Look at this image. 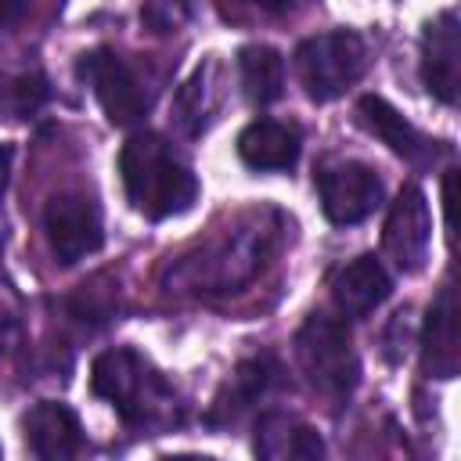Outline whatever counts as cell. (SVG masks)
I'll return each instance as SVG.
<instances>
[{
  "instance_id": "1",
  "label": "cell",
  "mask_w": 461,
  "mask_h": 461,
  "mask_svg": "<svg viewBox=\"0 0 461 461\" xmlns=\"http://www.w3.org/2000/svg\"><path fill=\"white\" fill-rule=\"evenodd\" d=\"M119 173L126 198L148 220L180 216L198 198L194 173L173 155L158 133H133L119 151Z\"/></svg>"
},
{
  "instance_id": "2",
  "label": "cell",
  "mask_w": 461,
  "mask_h": 461,
  "mask_svg": "<svg viewBox=\"0 0 461 461\" xmlns=\"http://www.w3.org/2000/svg\"><path fill=\"white\" fill-rule=\"evenodd\" d=\"M90 389L130 425H155L173 411V389L133 349H104L90 367Z\"/></svg>"
},
{
  "instance_id": "3",
  "label": "cell",
  "mask_w": 461,
  "mask_h": 461,
  "mask_svg": "<svg viewBox=\"0 0 461 461\" xmlns=\"http://www.w3.org/2000/svg\"><path fill=\"white\" fill-rule=\"evenodd\" d=\"M295 360H299L306 382L328 396L353 393V385L360 378L349 328L328 313H310L303 321V328L295 331Z\"/></svg>"
},
{
  "instance_id": "4",
  "label": "cell",
  "mask_w": 461,
  "mask_h": 461,
  "mask_svg": "<svg viewBox=\"0 0 461 461\" xmlns=\"http://www.w3.org/2000/svg\"><path fill=\"white\" fill-rule=\"evenodd\" d=\"M263 252H267V230L241 227L234 234H223L198 256L184 259L173 277L191 292H234L259 270Z\"/></svg>"
},
{
  "instance_id": "5",
  "label": "cell",
  "mask_w": 461,
  "mask_h": 461,
  "mask_svg": "<svg viewBox=\"0 0 461 461\" xmlns=\"http://www.w3.org/2000/svg\"><path fill=\"white\" fill-rule=\"evenodd\" d=\"M364 61H367L364 40L349 29L310 36L295 50L299 83L306 86V94L313 101H335L339 94H346L360 79Z\"/></svg>"
},
{
  "instance_id": "6",
  "label": "cell",
  "mask_w": 461,
  "mask_h": 461,
  "mask_svg": "<svg viewBox=\"0 0 461 461\" xmlns=\"http://www.w3.org/2000/svg\"><path fill=\"white\" fill-rule=\"evenodd\" d=\"M79 76L94 86L104 115L115 126H133L144 119L151 97L144 90V83L137 79V72L115 54V50H90L79 58Z\"/></svg>"
},
{
  "instance_id": "7",
  "label": "cell",
  "mask_w": 461,
  "mask_h": 461,
  "mask_svg": "<svg viewBox=\"0 0 461 461\" xmlns=\"http://www.w3.org/2000/svg\"><path fill=\"white\" fill-rule=\"evenodd\" d=\"M43 230H47L50 252L65 267L94 256L104 241L101 212L86 194H54L43 209Z\"/></svg>"
},
{
  "instance_id": "8",
  "label": "cell",
  "mask_w": 461,
  "mask_h": 461,
  "mask_svg": "<svg viewBox=\"0 0 461 461\" xmlns=\"http://www.w3.org/2000/svg\"><path fill=\"white\" fill-rule=\"evenodd\" d=\"M317 191H321V209L331 223L349 227L367 220L378 205H382V180L371 166L364 162H339L328 166L317 176Z\"/></svg>"
},
{
  "instance_id": "9",
  "label": "cell",
  "mask_w": 461,
  "mask_h": 461,
  "mask_svg": "<svg viewBox=\"0 0 461 461\" xmlns=\"http://www.w3.org/2000/svg\"><path fill=\"white\" fill-rule=\"evenodd\" d=\"M382 241L403 274L421 270V263L429 259V241H432V216H429V202H425L421 187H403L396 194V202L389 205V216H385Z\"/></svg>"
},
{
  "instance_id": "10",
  "label": "cell",
  "mask_w": 461,
  "mask_h": 461,
  "mask_svg": "<svg viewBox=\"0 0 461 461\" xmlns=\"http://www.w3.org/2000/svg\"><path fill=\"white\" fill-rule=\"evenodd\" d=\"M421 76H425V86L436 101L454 104L457 86H461V32H457V18L450 11H443L439 18H432L425 25Z\"/></svg>"
},
{
  "instance_id": "11",
  "label": "cell",
  "mask_w": 461,
  "mask_h": 461,
  "mask_svg": "<svg viewBox=\"0 0 461 461\" xmlns=\"http://www.w3.org/2000/svg\"><path fill=\"white\" fill-rule=\"evenodd\" d=\"M25 443L36 457L43 461H65V457H76L79 447H83V425L76 418V411H68L65 403H54V400H40L25 421Z\"/></svg>"
},
{
  "instance_id": "12",
  "label": "cell",
  "mask_w": 461,
  "mask_h": 461,
  "mask_svg": "<svg viewBox=\"0 0 461 461\" xmlns=\"http://www.w3.org/2000/svg\"><path fill=\"white\" fill-rule=\"evenodd\" d=\"M389 292L393 277L375 256H357L331 277V299L342 317H367L375 306L389 299Z\"/></svg>"
},
{
  "instance_id": "13",
  "label": "cell",
  "mask_w": 461,
  "mask_h": 461,
  "mask_svg": "<svg viewBox=\"0 0 461 461\" xmlns=\"http://www.w3.org/2000/svg\"><path fill=\"white\" fill-rule=\"evenodd\" d=\"M457 357H461V349H457V303H454V288L443 285L429 306V317H425L421 367L432 378H454Z\"/></svg>"
},
{
  "instance_id": "14",
  "label": "cell",
  "mask_w": 461,
  "mask_h": 461,
  "mask_svg": "<svg viewBox=\"0 0 461 461\" xmlns=\"http://www.w3.org/2000/svg\"><path fill=\"white\" fill-rule=\"evenodd\" d=\"M238 155L249 169H259V173L292 169L299 162V137L285 122L256 119L238 133Z\"/></svg>"
},
{
  "instance_id": "15",
  "label": "cell",
  "mask_w": 461,
  "mask_h": 461,
  "mask_svg": "<svg viewBox=\"0 0 461 461\" xmlns=\"http://www.w3.org/2000/svg\"><path fill=\"white\" fill-rule=\"evenodd\" d=\"M256 454H263L270 461H285V457L313 461L324 454V443L310 425L285 418V414H267L256 429Z\"/></svg>"
},
{
  "instance_id": "16",
  "label": "cell",
  "mask_w": 461,
  "mask_h": 461,
  "mask_svg": "<svg viewBox=\"0 0 461 461\" xmlns=\"http://www.w3.org/2000/svg\"><path fill=\"white\" fill-rule=\"evenodd\" d=\"M357 115H360L364 130L375 133L389 151H396V155H403V158H418V155L425 151V137H421L385 97H375V94L360 97Z\"/></svg>"
},
{
  "instance_id": "17",
  "label": "cell",
  "mask_w": 461,
  "mask_h": 461,
  "mask_svg": "<svg viewBox=\"0 0 461 461\" xmlns=\"http://www.w3.org/2000/svg\"><path fill=\"white\" fill-rule=\"evenodd\" d=\"M238 72H241V90L252 104H270L285 90V61L274 47H263V43L241 47Z\"/></svg>"
},
{
  "instance_id": "18",
  "label": "cell",
  "mask_w": 461,
  "mask_h": 461,
  "mask_svg": "<svg viewBox=\"0 0 461 461\" xmlns=\"http://www.w3.org/2000/svg\"><path fill=\"white\" fill-rule=\"evenodd\" d=\"M209 79H212V65H198L194 76L176 94V122L184 133H202L216 108V90Z\"/></svg>"
},
{
  "instance_id": "19",
  "label": "cell",
  "mask_w": 461,
  "mask_h": 461,
  "mask_svg": "<svg viewBox=\"0 0 461 461\" xmlns=\"http://www.w3.org/2000/svg\"><path fill=\"white\" fill-rule=\"evenodd\" d=\"M270 375H274V364H270L267 357L245 360V364H241V367L230 375V385H227V393H230V403L223 400V403H220V411H227V414H238L241 407L256 403V400L263 396V389L270 385Z\"/></svg>"
},
{
  "instance_id": "20",
  "label": "cell",
  "mask_w": 461,
  "mask_h": 461,
  "mask_svg": "<svg viewBox=\"0 0 461 461\" xmlns=\"http://www.w3.org/2000/svg\"><path fill=\"white\" fill-rule=\"evenodd\" d=\"M43 101H47V79H43L40 72H22V76L11 79V86H7V104H11V112L32 115Z\"/></svg>"
},
{
  "instance_id": "21",
  "label": "cell",
  "mask_w": 461,
  "mask_h": 461,
  "mask_svg": "<svg viewBox=\"0 0 461 461\" xmlns=\"http://www.w3.org/2000/svg\"><path fill=\"white\" fill-rule=\"evenodd\" d=\"M187 11H191V0H148L140 7V22L151 32H176L187 22Z\"/></svg>"
},
{
  "instance_id": "22",
  "label": "cell",
  "mask_w": 461,
  "mask_h": 461,
  "mask_svg": "<svg viewBox=\"0 0 461 461\" xmlns=\"http://www.w3.org/2000/svg\"><path fill=\"white\" fill-rule=\"evenodd\" d=\"M14 339H18V317L7 306H0V349H7Z\"/></svg>"
},
{
  "instance_id": "23",
  "label": "cell",
  "mask_w": 461,
  "mask_h": 461,
  "mask_svg": "<svg viewBox=\"0 0 461 461\" xmlns=\"http://www.w3.org/2000/svg\"><path fill=\"white\" fill-rule=\"evenodd\" d=\"M29 11V0H0V25H14L22 22Z\"/></svg>"
},
{
  "instance_id": "24",
  "label": "cell",
  "mask_w": 461,
  "mask_h": 461,
  "mask_svg": "<svg viewBox=\"0 0 461 461\" xmlns=\"http://www.w3.org/2000/svg\"><path fill=\"white\" fill-rule=\"evenodd\" d=\"M7 173H11V151H7V144H0V194L7 187Z\"/></svg>"
},
{
  "instance_id": "25",
  "label": "cell",
  "mask_w": 461,
  "mask_h": 461,
  "mask_svg": "<svg viewBox=\"0 0 461 461\" xmlns=\"http://www.w3.org/2000/svg\"><path fill=\"white\" fill-rule=\"evenodd\" d=\"M259 11H270V14H281V11H288V4L292 0H252Z\"/></svg>"
},
{
  "instance_id": "26",
  "label": "cell",
  "mask_w": 461,
  "mask_h": 461,
  "mask_svg": "<svg viewBox=\"0 0 461 461\" xmlns=\"http://www.w3.org/2000/svg\"><path fill=\"white\" fill-rule=\"evenodd\" d=\"M0 454H4V447H0Z\"/></svg>"
}]
</instances>
